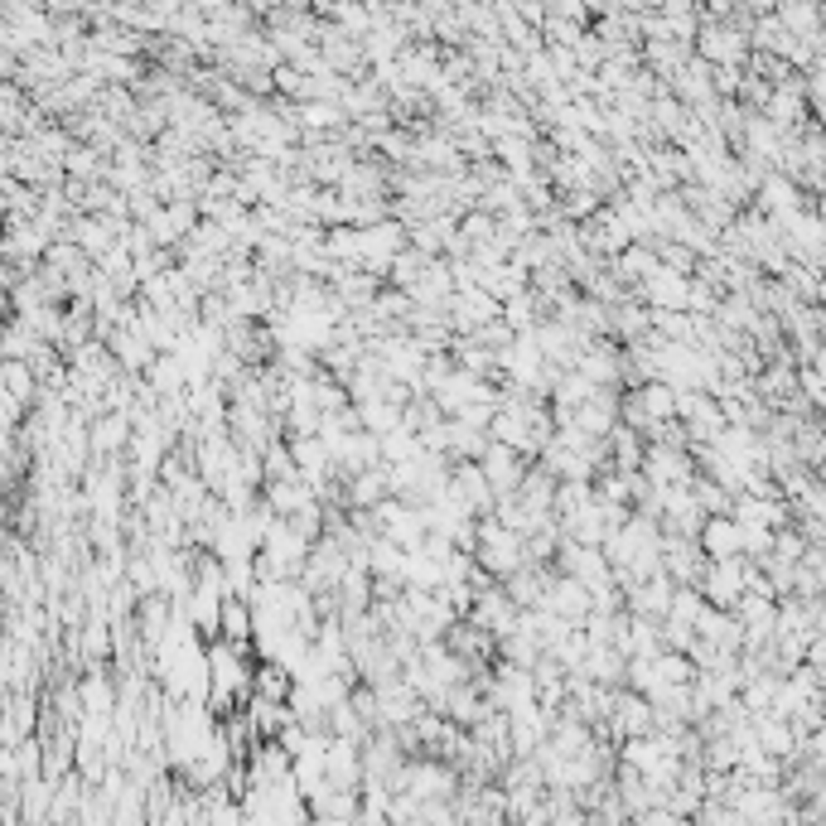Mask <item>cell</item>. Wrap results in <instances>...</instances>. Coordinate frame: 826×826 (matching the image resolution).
<instances>
[{
    "instance_id": "1",
    "label": "cell",
    "mask_w": 826,
    "mask_h": 826,
    "mask_svg": "<svg viewBox=\"0 0 826 826\" xmlns=\"http://www.w3.org/2000/svg\"><path fill=\"white\" fill-rule=\"evenodd\" d=\"M479 556H484L488 571H512V565L522 561L518 532H512V527H502V522H484V532H479Z\"/></svg>"
}]
</instances>
